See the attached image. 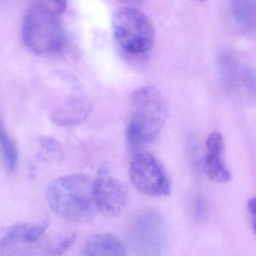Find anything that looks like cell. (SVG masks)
<instances>
[{"mask_svg": "<svg viewBox=\"0 0 256 256\" xmlns=\"http://www.w3.org/2000/svg\"><path fill=\"white\" fill-rule=\"evenodd\" d=\"M0 156L6 170L10 173L16 170L18 162L17 146L10 137L2 120L0 119Z\"/></svg>", "mask_w": 256, "mask_h": 256, "instance_id": "obj_12", "label": "cell"}, {"mask_svg": "<svg viewBox=\"0 0 256 256\" xmlns=\"http://www.w3.org/2000/svg\"><path fill=\"white\" fill-rule=\"evenodd\" d=\"M247 215H248V222L253 232L256 230V198L248 200L247 203Z\"/></svg>", "mask_w": 256, "mask_h": 256, "instance_id": "obj_15", "label": "cell"}, {"mask_svg": "<svg viewBox=\"0 0 256 256\" xmlns=\"http://www.w3.org/2000/svg\"><path fill=\"white\" fill-rule=\"evenodd\" d=\"M126 139L132 148L152 143L161 132L167 118V107L155 86H144L134 91Z\"/></svg>", "mask_w": 256, "mask_h": 256, "instance_id": "obj_3", "label": "cell"}, {"mask_svg": "<svg viewBox=\"0 0 256 256\" xmlns=\"http://www.w3.org/2000/svg\"><path fill=\"white\" fill-rule=\"evenodd\" d=\"M128 173L132 184L142 194L150 197L170 194V180L166 169L152 154H137L130 163Z\"/></svg>", "mask_w": 256, "mask_h": 256, "instance_id": "obj_5", "label": "cell"}, {"mask_svg": "<svg viewBox=\"0 0 256 256\" xmlns=\"http://www.w3.org/2000/svg\"><path fill=\"white\" fill-rule=\"evenodd\" d=\"M114 36L120 47L132 54L148 52L155 42V29L143 12L133 7H121L112 18Z\"/></svg>", "mask_w": 256, "mask_h": 256, "instance_id": "obj_4", "label": "cell"}, {"mask_svg": "<svg viewBox=\"0 0 256 256\" xmlns=\"http://www.w3.org/2000/svg\"><path fill=\"white\" fill-rule=\"evenodd\" d=\"M224 139L220 132L211 133L205 144L204 169L210 180L216 182H228L232 173L224 162Z\"/></svg>", "mask_w": 256, "mask_h": 256, "instance_id": "obj_8", "label": "cell"}, {"mask_svg": "<svg viewBox=\"0 0 256 256\" xmlns=\"http://www.w3.org/2000/svg\"><path fill=\"white\" fill-rule=\"evenodd\" d=\"M48 203L54 212L74 222H88L96 208L92 182L84 174H70L54 180L46 190Z\"/></svg>", "mask_w": 256, "mask_h": 256, "instance_id": "obj_2", "label": "cell"}, {"mask_svg": "<svg viewBox=\"0 0 256 256\" xmlns=\"http://www.w3.org/2000/svg\"><path fill=\"white\" fill-rule=\"evenodd\" d=\"M91 110V103L83 95L70 97L59 108L54 110L52 119L60 126H72L84 121Z\"/></svg>", "mask_w": 256, "mask_h": 256, "instance_id": "obj_9", "label": "cell"}, {"mask_svg": "<svg viewBox=\"0 0 256 256\" xmlns=\"http://www.w3.org/2000/svg\"><path fill=\"white\" fill-rule=\"evenodd\" d=\"M77 238V235L74 233L70 234L64 236L62 240L58 241L56 244H55L52 248V253L54 256H62L64 253L66 252L74 244Z\"/></svg>", "mask_w": 256, "mask_h": 256, "instance_id": "obj_13", "label": "cell"}, {"mask_svg": "<svg viewBox=\"0 0 256 256\" xmlns=\"http://www.w3.org/2000/svg\"><path fill=\"white\" fill-rule=\"evenodd\" d=\"M256 2L232 1L229 5L230 18L244 30H250L256 24Z\"/></svg>", "mask_w": 256, "mask_h": 256, "instance_id": "obj_11", "label": "cell"}, {"mask_svg": "<svg viewBox=\"0 0 256 256\" xmlns=\"http://www.w3.org/2000/svg\"><path fill=\"white\" fill-rule=\"evenodd\" d=\"M92 194L96 208L110 216L120 214L128 200L125 186L110 174L106 164L100 168L92 182Z\"/></svg>", "mask_w": 256, "mask_h": 256, "instance_id": "obj_7", "label": "cell"}, {"mask_svg": "<svg viewBox=\"0 0 256 256\" xmlns=\"http://www.w3.org/2000/svg\"><path fill=\"white\" fill-rule=\"evenodd\" d=\"M80 256H128L122 242L114 235L100 233L86 240Z\"/></svg>", "mask_w": 256, "mask_h": 256, "instance_id": "obj_10", "label": "cell"}, {"mask_svg": "<svg viewBox=\"0 0 256 256\" xmlns=\"http://www.w3.org/2000/svg\"><path fill=\"white\" fill-rule=\"evenodd\" d=\"M163 229L162 220L158 212L146 210L139 214L133 222L128 235L134 256H161Z\"/></svg>", "mask_w": 256, "mask_h": 256, "instance_id": "obj_6", "label": "cell"}, {"mask_svg": "<svg viewBox=\"0 0 256 256\" xmlns=\"http://www.w3.org/2000/svg\"><path fill=\"white\" fill-rule=\"evenodd\" d=\"M40 144L48 152L53 154L56 158H61L64 155L62 146L60 144L59 142L53 138L44 137V136L40 138Z\"/></svg>", "mask_w": 256, "mask_h": 256, "instance_id": "obj_14", "label": "cell"}, {"mask_svg": "<svg viewBox=\"0 0 256 256\" xmlns=\"http://www.w3.org/2000/svg\"><path fill=\"white\" fill-rule=\"evenodd\" d=\"M64 2H36L26 11L22 35L30 52L46 55L58 53L65 44V34L59 14L65 10Z\"/></svg>", "mask_w": 256, "mask_h": 256, "instance_id": "obj_1", "label": "cell"}]
</instances>
